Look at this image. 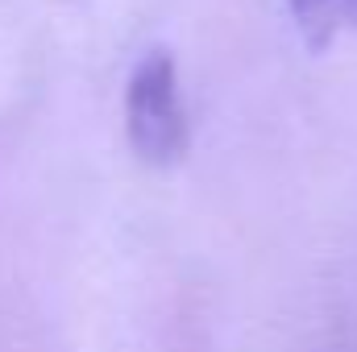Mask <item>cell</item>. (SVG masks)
<instances>
[{
    "label": "cell",
    "instance_id": "cell-1",
    "mask_svg": "<svg viewBox=\"0 0 357 352\" xmlns=\"http://www.w3.org/2000/svg\"><path fill=\"white\" fill-rule=\"evenodd\" d=\"M125 133L146 166H175L187 154V104L178 88V67L167 50L137 58L125 83Z\"/></svg>",
    "mask_w": 357,
    "mask_h": 352
},
{
    "label": "cell",
    "instance_id": "cell-2",
    "mask_svg": "<svg viewBox=\"0 0 357 352\" xmlns=\"http://www.w3.org/2000/svg\"><path fill=\"white\" fill-rule=\"evenodd\" d=\"M295 25L307 46L324 50L341 33H357V0H291Z\"/></svg>",
    "mask_w": 357,
    "mask_h": 352
}]
</instances>
